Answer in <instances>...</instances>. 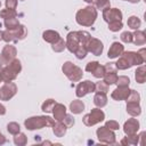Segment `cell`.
Returning a JSON list of instances; mask_svg holds the SVG:
<instances>
[{
    "label": "cell",
    "mask_w": 146,
    "mask_h": 146,
    "mask_svg": "<svg viewBox=\"0 0 146 146\" xmlns=\"http://www.w3.org/2000/svg\"><path fill=\"white\" fill-rule=\"evenodd\" d=\"M91 38L90 33L87 32V31H73V32H70L67 35H66V48L68 49L70 52L74 54L76 51V49L82 46V44H86L87 41Z\"/></svg>",
    "instance_id": "obj_1"
},
{
    "label": "cell",
    "mask_w": 146,
    "mask_h": 146,
    "mask_svg": "<svg viewBox=\"0 0 146 146\" xmlns=\"http://www.w3.org/2000/svg\"><path fill=\"white\" fill-rule=\"evenodd\" d=\"M98 16L97 9L94 6H87L84 8H81L75 14V21L81 26H91L96 22V18Z\"/></svg>",
    "instance_id": "obj_2"
},
{
    "label": "cell",
    "mask_w": 146,
    "mask_h": 146,
    "mask_svg": "<svg viewBox=\"0 0 146 146\" xmlns=\"http://www.w3.org/2000/svg\"><path fill=\"white\" fill-rule=\"evenodd\" d=\"M55 124V119L48 115H36L31 116L24 121V125L27 130H39L47 127H52Z\"/></svg>",
    "instance_id": "obj_3"
},
{
    "label": "cell",
    "mask_w": 146,
    "mask_h": 146,
    "mask_svg": "<svg viewBox=\"0 0 146 146\" xmlns=\"http://www.w3.org/2000/svg\"><path fill=\"white\" fill-rule=\"evenodd\" d=\"M22 71V64L21 60L15 58L13 59L8 65L3 66L1 68V76H2V81L3 82H11L14 80H16V78L18 76V74Z\"/></svg>",
    "instance_id": "obj_4"
},
{
    "label": "cell",
    "mask_w": 146,
    "mask_h": 146,
    "mask_svg": "<svg viewBox=\"0 0 146 146\" xmlns=\"http://www.w3.org/2000/svg\"><path fill=\"white\" fill-rule=\"evenodd\" d=\"M63 73L66 75V78L72 82H79L83 76V71L79 66L74 65L72 62L67 60L62 66Z\"/></svg>",
    "instance_id": "obj_5"
},
{
    "label": "cell",
    "mask_w": 146,
    "mask_h": 146,
    "mask_svg": "<svg viewBox=\"0 0 146 146\" xmlns=\"http://www.w3.org/2000/svg\"><path fill=\"white\" fill-rule=\"evenodd\" d=\"M122 56L129 62V64L131 66L136 65V66H139V65H143L145 62H146V50L145 48H141L139 51H123Z\"/></svg>",
    "instance_id": "obj_6"
},
{
    "label": "cell",
    "mask_w": 146,
    "mask_h": 146,
    "mask_svg": "<svg viewBox=\"0 0 146 146\" xmlns=\"http://www.w3.org/2000/svg\"><path fill=\"white\" fill-rule=\"evenodd\" d=\"M104 120H105V113L99 107H96V108H92L88 114L83 116L82 122L87 127H92Z\"/></svg>",
    "instance_id": "obj_7"
},
{
    "label": "cell",
    "mask_w": 146,
    "mask_h": 146,
    "mask_svg": "<svg viewBox=\"0 0 146 146\" xmlns=\"http://www.w3.org/2000/svg\"><path fill=\"white\" fill-rule=\"evenodd\" d=\"M16 55H17L16 47L13 46V44L7 43L2 48L1 54H0V68H2L3 66L8 65L13 59H15L16 58Z\"/></svg>",
    "instance_id": "obj_8"
},
{
    "label": "cell",
    "mask_w": 146,
    "mask_h": 146,
    "mask_svg": "<svg viewBox=\"0 0 146 146\" xmlns=\"http://www.w3.org/2000/svg\"><path fill=\"white\" fill-rule=\"evenodd\" d=\"M96 135H97V138L100 143H104V144H115V133L113 130L108 129L107 127L103 125L100 128H98L96 130Z\"/></svg>",
    "instance_id": "obj_9"
},
{
    "label": "cell",
    "mask_w": 146,
    "mask_h": 146,
    "mask_svg": "<svg viewBox=\"0 0 146 146\" xmlns=\"http://www.w3.org/2000/svg\"><path fill=\"white\" fill-rule=\"evenodd\" d=\"M95 92V83L90 80H84L82 82H79L75 88V96L78 98H82L86 95Z\"/></svg>",
    "instance_id": "obj_10"
},
{
    "label": "cell",
    "mask_w": 146,
    "mask_h": 146,
    "mask_svg": "<svg viewBox=\"0 0 146 146\" xmlns=\"http://www.w3.org/2000/svg\"><path fill=\"white\" fill-rule=\"evenodd\" d=\"M17 92V86L16 83L11 82H6L1 88H0V99L1 100H10Z\"/></svg>",
    "instance_id": "obj_11"
},
{
    "label": "cell",
    "mask_w": 146,
    "mask_h": 146,
    "mask_svg": "<svg viewBox=\"0 0 146 146\" xmlns=\"http://www.w3.org/2000/svg\"><path fill=\"white\" fill-rule=\"evenodd\" d=\"M86 48L88 50V52H91L92 55L95 56H100L103 54V50H104V44L103 42L97 39V38H90L87 43H86Z\"/></svg>",
    "instance_id": "obj_12"
},
{
    "label": "cell",
    "mask_w": 146,
    "mask_h": 146,
    "mask_svg": "<svg viewBox=\"0 0 146 146\" xmlns=\"http://www.w3.org/2000/svg\"><path fill=\"white\" fill-rule=\"evenodd\" d=\"M123 14L120 9L117 8H107L105 10H103V18L105 22L110 23L112 21H122Z\"/></svg>",
    "instance_id": "obj_13"
},
{
    "label": "cell",
    "mask_w": 146,
    "mask_h": 146,
    "mask_svg": "<svg viewBox=\"0 0 146 146\" xmlns=\"http://www.w3.org/2000/svg\"><path fill=\"white\" fill-rule=\"evenodd\" d=\"M138 130H139V121L135 119V116H132L131 119H128V121H125L123 124V131L127 136L135 135L138 132Z\"/></svg>",
    "instance_id": "obj_14"
},
{
    "label": "cell",
    "mask_w": 146,
    "mask_h": 146,
    "mask_svg": "<svg viewBox=\"0 0 146 146\" xmlns=\"http://www.w3.org/2000/svg\"><path fill=\"white\" fill-rule=\"evenodd\" d=\"M130 90L129 87H117L116 89H114L111 94V97L112 99L116 100V102H120V100H125L130 94Z\"/></svg>",
    "instance_id": "obj_15"
},
{
    "label": "cell",
    "mask_w": 146,
    "mask_h": 146,
    "mask_svg": "<svg viewBox=\"0 0 146 146\" xmlns=\"http://www.w3.org/2000/svg\"><path fill=\"white\" fill-rule=\"evenodd\" d=\"M124 51V46L120 42H113L108 49V52H107V57L111 58V59H114V58H119Z\"/></svg>",
    "instance_id": "obj_16"
},
{
    "label": "cell",
    "mask_w": 146,
    "mask_h": 146,
    "mask_svg": "<svg viewBox=\"0 0 146 146\" xmlns=\"http://www.w3.org/2000/svg\"><path fill=\"white\" fill-rule=\"evenodd\" d=\"M52 115H54V119L56 121H62L64 119V116L66 115V107L64 104H60V103H56L54 108H52Z\"/></svg>",
    "instance_id": "obj_17"
},
{
    "label": "cell",
    "mask_w": 146,
    "mask_h": 146,
    "mask_svg": "<svg viewBox=\"0 0 146 146\" xmlns=\"http://www.w3.org/2000/svg\"><path fill=\"white\" fill-rule=\"evenodd\" d=\"M59 38H60L59 33H58L57 31H54V30H47V31H44V32L42 33V39H43L46 42L50 43V44L55 43Z\"/></svg>",
    "instance_id": "obj_18"
},
{
    "label": "cell",
    "mask_w": 146,
    "mask_h": 146,
    "mask_svg": "<svg viewBox=\"0 0 146 146\" xmlns=\"http://www.w3.org/2000/svg\"><path fill=\"white\" fill-rule=\"evenodd\" d=\"M127 112L131 116H138L141 114V107L137 102H127Z\"/></svg>",
    "instance_id": "obj_19"
},
{
    "label": "cell",
    "mask_w": 146,
    "mask_h": 146,
    "mask_svg": "<svg viewBox=\"0 0 146 146\" xmlns=\"http://www.w3.org/2000/svg\"><path fill=\"white\" fill-rule=\"evenodd\" d=\"M51 128H52L54 135H55L56 137H58V138L64 137L65 133H66V131H67V127H66L62 121H57Z\"/></svg>",
    "instance_id": "obj_20"
},
{
    "label": "cell",
    "mask_w": 146,
    "mask_h": 146,
    "mask_svg": "<svg viewBox=\"0 0 146 146\" xmlns=\"http://www.w3.org/2000/svg\"><path fill=\"white\" fill-rule=\"evenodd\" d=\"M132 42L136 46H143L146 43V35L144 31L140 30H135V32L132 33Z\"/></svg>",
    "instance_id": "obj_21"
},
{
    "label": "cell",
    "mask_w": 146,
    "mask_h": 146,
    "mask_svg": "<svg viewBox=\"0 0 146 146\" xmlns=\"http://www.w3.org/2000/svg\"><path fill=\"white\" fill-rule=\"evenodd\" d=\"M94 104L96 105V107L103 108L104 106L107 105V96L104 92H96L94 96Z\"/></svg>",
    "instance_id": "obj_22"
},
{
    "label": "cell",
    "mask_w": 146,
    "mask_h": 146,
    "mask_svg": "<svg viewBox=\"0 0 146 146\" xmlns=\"http://www.w3.org/2000/svg\"><path fill=\"white\" fill-rule=\"evenodd\" d=\"M14 31V34H15V39H16V42L17 41H21V40H24L26 36H27V29L25 25L23 24H19Z\"/></svg>",
    "instance_id": "obj_23"
},
{
    "label": "cell",
    "mask_w": 146,
    "mask_h": 146,
    "mask_svg": "<svg viewBox=\"0 0 146 146\" xmlns=\"http://www.w3.org/2000/svg\"><path fill=\"white\" fill-rule=\"evenodd\" d=\"M84 110V103L80 99H75L70 104V111L72 114H80Z\"/></svg>",
    "instance_id": "obj_24"
},
{
    "label": "cell",
    "mask_w": 146,
    "mask_h": 146,
    "mask_svg": "<svg viewBox=\"0 0 146 146\" xmlns=\"http://www.w3.org/2000/svg\"><path fill=\"white\" fill-rule=\"evenodd\" d=\"M135 79L138 83H144L146 79V67L144 65H139V67L135 72Z\"/></svg>",
    "instance_id": "obj_25"
},
{
    "label": "cell",
    "mask_w": 146,
    "mask_h": 146,
    "mask_svg": "<svg viewBox=\"0 0 146 146\" xmlns=\"http://www.w3.org/2000/svg\"><path fill=\"white\" fill-rule=\"evenodd\" d=\"M139 139H140V135H131V136H127L121 140L122 145H138L139 144Z\"/></svg>",
    "instance_id": "obj_26"
},
{
    "label": "cell",
    "mask_w": 146,
    "mask_h": 146,
    "mask_svg": "<svg viewBox=\"0 0 146 146\" xmlns=\"http://www.w3.org/2000/svg\"><path fill=\"white\" fill-rule=\"evenodd\" d=\"M127 24H128V26H129L130 29H132V30H139V27H140V25H141V21H140L139 17H137V16H130V17L128 18V21H127Z\"/></svg>",
    "instance_id": "obj_27"
},
{
    "label": "cell",
    "mask_w": 146,
    "mask_h": 146,
    "mask_svg": "<svg viewBox=\"0 0 146 146\" xmlns=\"http://www.w3.org/2000/svg\"><path fill=\"white\" fill-rule=\"evenodd\" d=\"M56 104V100L52 99V98H49V99H46L42 105H41V110L44 112V113H51L52 112V108Z\"/></svg>",
    "instance_id": "obj_28"
},
{
    "label": "cell",
    "mask_w": 146,
    "mask_h": 146,
    "mask_svg": "<svg viewBox=\"0 0 146 146\" xmlns=\"http://www.w3.org/2000/svg\"><path fill=\"white\" fill-rule=\"evenodd\" d=\"M65 48H66V43H65V41H64V39H63L62 36H60L55 43L51 44V49H52L55 52H62Z\"/></svg>",
    "instance_id": "obj_29"
},
{
    "label": "cell",
    "mask_w": 146,
    "mask_h": 146,
    "mask_svg": "<svg viewBox=\"0 0 146 146\" xmlns=\"http://www.w3.org/2000/svg\"><path fill=\"white\" fill-rule=\"evenodd\" d=\"M14 144L17 146H24L27 144V137L25 133L23 132H18L17 135H15L14 137Z\"/></svg>",
    "instance_id": "obj_30"
},
{
    "label": "cell",
    "mask_w": 146,
    "mask_h": 146,
    "mask_svg": "<svg viewBox=\"0 0 146 146\" xmlns=\"http://www.w3.org/2000/svg\"><path fill=\"white\" fill-rule=\"evenodd\" d=\"M0 17L3 18V19L14 18V17H17V11H16L15 9L5 8V9H2V10H0Z\"/></svg>",
    "instance_id": "obj_31"
},
{
    "label": "cell",
    "mask_w": 146,
    "mask_h": 146,
    "mask_svg": "<svg viewBox=\"0 0 146 146\" xmlns=\"http://www.w3.org/2000/svg\"><path fill=\"white\" fill-rule=\"evenodd\" d=\"M3 25H5V27L7 30H15L19 25V22H18V19L16 17H14V18H7V19H5Z\"/></svg>",
    "instance_id": "obj_32"
},
{
    "label": "cell",
    "mask_w": 146,
    "mask_h": 146,
    "mask_svg": "<svg viewBox=\"0 0 146 146\" xmlns=\"http://www.w3.org/2000/svg\"><path fill=\"white\" fill-rule=\"evenodd\" d=\"M2 40L6 41L7 43H9V42H16L14 31L13 30H7V29L5 31H2Z\"/></svg>",
    "instance_id": "obj_33"
},
{
    "label": "cell",
    "mask_w": 146,
    "mask_h": 146,
    "mask_svg": "<svg viewBox=\"0 0 146 146\" xmlns=\"http://www.w3.org/2000/svg\"><path fill=\"white\" fill-rule=\"evenodd\" d=\"M115 66H116L117 70H128V68L131 67V65L129 64V62H128L122 55L120 56V58H119L117 62L115 63Z\"/></svg>",
    "instance_id": "obj_34"
},
{
    "label": "cell",
    "mask_w": 146,
    "mask_h": 146,
    "mask_svg": "<svg viewBox=\"0 0 146 146\" xmlns=\"http://www.w3.org/2000/svg\"><path fill=\"white\" fill-rule=\"evenodd\" d=\"M7 130H8V132H9L10 135L15 136V135H17L18 132H21V125H19L17 122H9V123L7 124Z\"/></svg>",
    "instance_id": "obj_35"
},
{
    "label": "cell",
    "mask_w": 146,
    "mask_h": 146,
    "mask_svg": "<svg viewBox=\"0 0 146 146\" xmlns=\"http://www.w3.org/2000/svg\"><path fill=\"white\" fill-rule=\"evenodd\" d=\"M103 81L104 82H106L108 86H111V84H115V81H116V79H117V74L116 73H105L104 74V76H103Z\"/></svg>",
    "instance_id": "obj_36"
},
{
    "label": "cell",
    "mask_w": 146,
    "mask_h": 146,
    "mask_svg": "<svg viewBox=\"0 0 146 146\" xmlns=\"http://www.w3.org/2000/svg\"><path fill=\"white\" fill-rule=\"evenodd\" d=\"M123 27L122 21H112L108 23V30L112 32H119Z\"/></svg>",
    "instance_id": "obj_37"
},
{
    "label": "cell",
    "mask_w": 146,
    "mask_h": 146,
    "mask_svg": "<svg viewBox=\"0 0 146 146\" xmlns=\"http://www.w3.org/2000/svg\"><path fill=\"white\" fill-rule=\"evenodd\" d=\"M115 84H116L117 87H129V84H130V79H129V76H127V75H120V76H117V79H116V81H115Z\"/></svg>",
    "instance_id": "obj_38"
},
{
    "label": "cell",
    "mask_w": 146,
    "mask_h": 146,
    "mask_svg": "<svg viewBox=\"0 0 146 146\" xmlns=\"http://www.w3.org/2000/svg\"><path fill=\"white\" fill-rule=\"evenodd\" d=\"M108 91V84L104 81H98L97 83H95V92H104L107 94Z\"/></svg>",
    "instance_id": "obj_39"
},
{
    "label": "cell",
    "mask_w": 146,
    "mask_h": 146,
    "mask_svg": "<svg viewBox=\"0 0 146 146\" xmlns=\"http://www.w3.org/2000/svg\"><path fill=\"white\" fill-rule=\"evenodd\" d=\"M94 7L96 9H100L103 11V10H105V9L111 7V1L110 0H97L96 3L94 5Z\"/></svg>",
    "instance_id": "obj_40"
},
{
    "label": "cell",
    "mask_w": 146,
    "mask_h": 146,
    "mask_svg": "<svg viewBox=\"0 0 146 146\" xmlns=\"http://www.w3.org/2000/svg\"><path fill=\"white\" fill-rule=\"evenodd\" d=\"M87 54H88V50H87V48H86V44L80 46V47L76 49V51L74 52V55H75V57H76L78 59H83V58L87 56Z\"/></svg>",
    "instance_id": "obj_41"
},
{
    "label": "cell",
    "mask_w": 146,
    "mask_h": 146,
    "mask_svg": "<svg viewBox=\"0 0 146 146\" xmlns=\"http://www.w3.org/2000/svg\"><path fill=\"white\" fill-rule=\"evenodd\" d=\"M120 39H121V41L124 42V43H131V42H132V33L129 32V31H124V32L121 33Z\"/></svg>",
    "instance_id": "obj_42"
},
{
    "label": "cell",
    "mask_w": 146,
    "mask_h": 146,
    "mask_svg": "<svg viewBox=\"0 0 146 146\" xmlns=\"http://www.w3.org/2000/svg\"><path fill=\"white\" fill-rule=\"evenodd\" d=\"M125 100L127 102H137V103H139L140 102V95L136 90L131 89L130 90V94H129V96H128V98Z\"/></svg>",
    "instance_id": "obj_43"
},
{
    "label": "cell",
    "mask_w": 146,
    "mask_h": 146,
    "mask_svg": "<svg viewBox=\"0 0 146 146\" xmlns=\"http://www.w3.org/2000/svg\"><path fill=\"white\" fill-rule=\"evenodd\" d=\"M95 78H97V79H102L103 76H104V74H105V68H104V65H98L97 67H96V70L91 73Z\"/></svg>",
    "instance_id": "obj_44"
},
{
    "label": "cell",
    "mask_w": 146,
    "mask_h": 146,
    "mask_svg": "<svg viewBox=\"0 0 146 146\" xmlns=\"http://www.w3.org/2000/svg\"><path fill=\"white\" fill-rule=\"evenodd\" d=\"M62 122L67 127V128H71V127H73L74 125V123H75V121H74V117L71 115V114H66L65 116H64V119L62 120Z\"/></svg>",
    "instance_id": "obj_45"
},
{
    "label": "cell",
    "mask_w": 146,
    "mask_h": 146,
    "mask_svg": "<svg viewBox=\"0 0 146 146\" xmlns=\"http://www.w3.org/2000/svg\"><path fill=\"white\" fill-rule=\"evenodd\" d=\"M105 127H107L108 129H111V130H119V128H120V124H119V122H116L115 120H108V121H106L105 122Z\"/></svg>",
    "instance_id": "obj_46"
},
{
    "label": "cell",
    "mask_w": 146,
    "mask_h": 146,
    "mask_svg": "<svg viewBox=\"0 0 146 146\" xmlns=\"http://www.w3.org/2000/svg\"><path fill=\"white\" fill-rule=\"evenodd\" d=\"M99 65V63L97 62V60H92V62H89L87 65H86V71L87 72H89V73H92L95 70H96V67Z\"/></svg>",
    "instance_id": "obj_47"
},
{
    "label": "cell",
    "mask_w": 146,
    "mask_h": 146,
    "mask_svg": "<svg viewBox=\"0 0 146 146\" xmlns=\"http://www.w3.org/2000/svg\"><path fill=\"white\" fill-rule=\"evenodd\" d=\"M104 68H105V73H116L117 68L115 66V63H107L106 65H104Z\"/></svg>",
    "instance_id": "obj_48"
},
{
    "label": "cell",
    "mask_w": 146,
    "mask_h": 146,
    "mask_svg": "<svg viewBox=\"0 0 146 146\" xmlns=\"http://www.w3.org/2000/svg\"><path fill=\"white\" fill-rule=\"evenodd\" d=\"M17 3H18L17 0H5L6 8H8V9H15V10H16Z\"/></svg>",
    "instance_id": "obj_49"
},
{
    "label": "cell",
    "mask_w": 146,
    "mask_h": 146,
    "mask_svg": "<svg viewBox=\"0 0 146 146\" xmlns=\"http://www.w3.org/2000/svg\"><path fill=\"white\" fill-rule=\"evenodd\" d=\"M6 112H7V111H6L5 105L0 103V115H5V114H6Z\"/></svg>",
    "instance_id": "obj_50"
},
{
    "label": "cell",
    "mask_w": 146,
    "mask_h": 146,
    "mask_svg": "<svg viewBox=\"0 0 146 146\" xmlns=\"http://www.w3.org/2000/svg\"><path fill=\"white\" fill-rule=\"evenodd\" d=\"M6 143V138H5V136L0 132V145H3Z\"/></svg>",
    "instance_id": "obj_51"
},
{
    "label": "cell",
    "mask_w": 146,
    "mask_h": 146,
    "mask_svg": "<svg viewBox=\"0 0 146 146\" xmlns=\"http://www.w3.org/2000/svg\"><path fill=\"white\" fill-rule=\"evenodd\" d=\"M129 2H131V3H138L140 0H128Z\"/></svg>",
    "instance_id": "obj_52"
},
{
    "label": "cell",
    "mask_w": 146,
    "mask_h": 146,
    "mask_svg": "<svg viewBox=\"0 0 146 146\" xmlns=\"http://www.w3.org/2000/svg\"><path fill=\"white\" fill-rule=\"evenodd\" d=\"M83 1H86L87 3H90V5H92V0H83Z\"/></svg>",
    "instance_id": "obj_53"
},
{
    "label": "cell",
    "mask_w": 146,
    "mask_h": 146,
    "mask_svg": "<svg viewBox=\"0 0 146 146\" xmlns=\"http://www.w3.org/2000/svg\"><path fill=\"white\" fill-rule=\"evenodd\" d=\"M2 40V31H0V41Z\"/></svg>",
    "instance_id": "obj_54"
},
{
    "label": "cell",
    "mask_w": 146,
    "mask_h": 146,
    "mask_svg": "<svg viewBox=\"0 0 146 146\" xmlns=\"http://www.w3.org/2000/svg\"><path fill=\"white\" fill-rule=\"evenodd\" d=\"M0 82H2V76H1V68H0Z\"/></svg>",
    "instance_id": "obj_55"
},
{
    "label": "cell",
    "mask_w": 146,
    "mask_h": 146,
    "mask_svg": "<svg viewBox=\"0 0 146 146\" xmlns=\"http://www.w3.org/2000/svg\"><path fill=\"white\" fill-rule=\"evenodd\" d=\"M96 1H97V0H92V6H94V5L96 3Z\"/></svg>",
    "instance_id": "obj_56"
},
{
    "label": "cell",
    "mask_w": 146,
    "mask_h": 146,
    "mask_svg": "<svg viewBox=\"0 0 146 146\" xmlns=\"http://www.w3.org/2000/svg\"><path fill=\"white\" fill-rule=\"evenodd\" d=\"M0 7H1V1H0Z\"/></svg>",
    "instance_id": "obj_57"
},
{
    "label": "cell",
    "mask_w": 146,
    "mask_h": 146,
    "mask_svg": "<svg viewBox=\"0 0 146 146\" xmlns=\"http://www.w3.org/2000/svg\"><path fill=\"white\" fill-rule=\"evenodd\" d=\"M124 1H128V0H124Z\"/></svg>",
    "instance_id": "obj_58"
},
{
    "label": "cell",
    "mask_w": 146,
    "mask_h": 146,
    "mask_svg": "<svg viewBox=\"0 0 146 146\" xmlns=\"http://www.w3.org/2000/svg\"><path fill=\"white\" fill-rule=\"evenodd\" d=\"M21 1H24V0H21Z\"/></svg>",
    "instance_id": "obj_59"
}]
</instances>
